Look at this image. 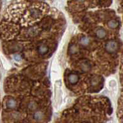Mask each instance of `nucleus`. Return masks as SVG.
Wrapping results in <instances>:
<instances>
[{
    "mask_svg": "<svg viewBox=\"0 0 123 123\" xmlns=\"http://www.w3.org/2000/svg\"><path fill=\"white\" fill-rule=\"evenodd\" d=\"M31 13L32 14V16L34 18H37V17H39V16L40 15V12L38 10L36 9H33L31 11Z\"/></svg>",
    "mask_w": 123,
    "mask_h": 123,
    "instance_id": "1a4fd4ad",
    "label": "nucleus"
},
{
    "mask_svg": "<svg viewBox=\"0 0 123 123\" xmlns=\"http://www.w3.org/2000/svg\"><path fill=\"white\" fill-rule=\"evenodd\" d=\"M43 117V114L41 111H38L35 113L34 114V118L37 121H40L42 120V118Z\"/></svg>",
    "mask_w": 123,
    "mask_h": 123,
    "instance_id": "0eeeda50",
    "label": "nucleus"
},
{
    "mask_svg": "<svg viewBox=\"0 0 123 123\" xmlns=\"http://www.w3.org/2000/svg\"><path fill=\"white\" fill-rule=\"evenodd\" d=\"M108 25L109 27L111 28V29H115L118 27L119 23L116 20H111L108 22Z\"/></svg>",
    "mask_w": 123,
    "mask_h": 123,
    "instance_id": "20e7f679",
    "label": "nucleus"
},
{
    "mask_svg": "<svg viewBox=\"0 0 123 123\" xmlns=\"http://www.w3.org/2000/svg\"><path fill=\"white\" fill-rule=\"evenodd\" d=\"M89 43H90V40H89L88 38L86 37H82L80 39V43L84 45V46H87L89 44Z\"/></svg>",
    "mask_w": 123,
    "mask_h": 123,
    "instance_id": "6e6552de",
    "label": "nucleus"
},
{
    "mask_svg": "<svg viewBox=\"0 0 123 123\" xmlns=\"http://www.w3.org/2000/svg\"><path fill=\"white\" fill-rule=\"evenodd\" d=\"M48 50V46H46V45H42L39 47V49H38V51L40 54L43 55V54H45Z\"/></svg>",
    "mask_w": 123,
    "mask_h": 123,
    "instance_id": "423d86ee",
    "label": "nucleus"
},
{
    "mask_svg": "<svg viewBox=\"0 0 123 123\" xmlns=\"http://www.w3.org/2000/svg\"><path fill=\"white\" fill-rule=\"evenodd\" d=\"M90 66L88 65V64H87V63H83L82 64V71H85V72L88 71V70L90 69Z\"/></svg>",
    "mask_w": 123,
    "mask_h": 123,
    "instance_id": "9d476101",
    "label": "nucleus"
},
{
    "mask_svg": "<svg viewBox=\"0 0 123 123\" xmlns=\"http://www.w3.org/2000/svg\"><path fill=\"white\" fill-rule=\"evenodd\" d=\"M14 59L16 60V61H20L21 59H22V58L20 56V55H18V54H16V55H14Z\"/></svg>",
    "mask_w": 123,
    "mask_h": 123,
    "instance_id": "f8f14e48",
    "label": "nucleus"
},
{
    "mask_svg": "<svg viewBox=\"0 0 123 123\" xmlns=\"http://www.w3.org/2000/svg\"><path fill=\"white\" fill-rule=\"evenodd\" d=\"M29 108L32 110H34V109L36 108V105L34 103H31L29 105Z\"/></svg>",
    "mask_w": 123,
    "mask_h": 123,
    "instance_id": "ddd939ff",
    "label": "nucleus"
},
{
    "mask_svg": "<svg viewBox=\"0 0 123 123\" xmlns=\"http://www.w3.org/2000/svg\"><path fill=\"white\" fill-rule=\"evenodd\" d=\"M16 101L14 99H10L7 102V106L9 108H14L16 106Z\"/></svg>",
    "mask_w": 123,
    "mask_h": 123,
    "instance_id": "39448f33",
    "label": "nucleus"
},
{
    "mask_svg": "<svg viewBox=\"0 0 123 123\" xmlns=\"http://www.w3.org/2000/svg\"><path fill=\"white\" fill-rule=\"evenodd\" d=\"M106 35V32L103 29H100L97 31V36L99 38H103Z\"/></svg>",
    "mask_w": 123,
    "mask_h": 123,
    "instance_id": "7ed1b4c3",
    "label": "nucleus"
},
{
    "mask_svg": "<svg viewBox=\"0 0 123 123\" xmlns=\"http://www.w3.org/2000/svg\"><path fill=\"white\" fill-rule=\"evenodd\" d=\"M79 80V77L77 74H73L69 76V81L71 84H75L78 82Z\"/></svg>",
    "mask_w": 123,
    "mask_h": 123,
    "instance_id": "f03ea898",
    "label": "nucleus"
},
{
    "mask_svg": "<svg viewBox=\"0 0 123 123\" xmlns=\"http://www.w3.org/2000/svg\"><path fill=\"white\" fill-rule=\"evenodd\" d=\"M117 47H118V45H117V42L115 41H110L105 45L106 50L110 53L115 52L117 50Z\"/></svg>",
    "mask_w": 123,
    "mask_h": 123,
    "instance_id": "f257e3e1",
    "label": "nucleus"
},
{
    "mask_svg": "<svg viewBox=\"0 0 123 123\" xmlns=\"http://www.w3.org/2000/svg\"><path fill=\"white\" fill-rule=\"evenodd\" d=\"M77 1H79V2H83V1H84V0H77Z\"/></svg>",
    "mask_w": 123,
    "mask_h": 123,
    "instance_id": "4468645a",
    "label": "nucleus"
},
{
    "mask_svg": "<svg viewBox=\"0 0 123 123\" xmlns=\"http://www.w3.org/2000/svg\"><path fill=\"white\" fill-rule=\"evenodd\" d=\"M77 51V48L75 45H73V46H71V48H70V52H71V53H75Z\"/></svg>",
    "mask_w": 123,
    "mask_h": 123,
    "instance_id": "9b49d317",
    "label": "nucleus"
}]
</instances>
